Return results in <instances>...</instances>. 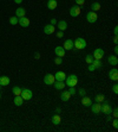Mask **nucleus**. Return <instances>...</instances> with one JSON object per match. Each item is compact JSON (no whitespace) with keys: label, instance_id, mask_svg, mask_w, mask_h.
I'll list each match as a JSON object with an SVG mask.
<instances>
[{"label":"nucleus","instance_id":"obj_14","mask_svg":"<svg viewBox=\"0 0 118 132\" xmlns=\"http://www.w3.org/2000/svg\"><path fill=\"white\" fill-rule=\"evenodd\" d=\"M55 25H51V24H47L44 26V34L45 35H52L55 32Z\"/></svg>","mask_w":118,"mask_h":132},{"label":"nucleus","instance_id":"obj_15","mask_svg":"<svg viewBox=\"0 0 118 132\" xmlns=\"http://www.w3.org/2000/svg\"><path fill=\"white\" fill-rule=\"evenodd\" d=\"M65 50H73L74 49V45H73V40L72 39H66L64 42V46Z\"/></svg>","mask_w":118,"mask_h":132},{"label":"nucleus","instance_id":"obj_11","mask_svg":"<svg viewBox=\"0 0 118 132\" xmlns=\"http://www.w3.org/2000/svg\"><path fill=\"white\" fill-rule=\"evenodd\" d=\"M65 52H66V50L60 45H58L55 48V54L58 56V57H65Z\"/></svg>","mask_w":118,"mask_h":132},{"label":"nucleus","instance_id":"obj_36","mask_svg":"<svg viewBox=\"0 0 118 132\" xmlns=\"http://www.w3.org/2000/svg\"><path fill=\"white\" fill-rule=\"evenodd\" d=\"M112 126H113L115 129H118V120H117V118H115V120L112 121Z\"/></svg>","mask_w":118,"mask_h":132},{"label":"nucleus","instance_id":"obj_37","mask_svg":"<svg viewBox=\"0 0 118 132\" xmlns=\"http://www.w3.org/2000/svg\"><path fill=\"white\" fill-rule=\"evenodd\" d=\"M88 70L89 71H94V70H96V68L93 67V64H92V63H90V64H89V67H88Z\"/></svg>","mask_w":118,"mask_h":132},{"label":"nucleus","instance_id":"obj_33","mask_svg":"<svg viewBox=\"0 0 118 132\" xmlns=\"http://www.w3.org/2000/svg\"><path fill=\"white\" fill-rule=\"evenodd\" d=\"M112 116H113V117L115 118H118V110H117V107H115L113 108V110H112Z\"/></svg>","mask_w":118,"mask_h":132},{"label":"nucleus","instance_id":"obj_29","mask_svg":"<svg viewBox=\"0 0 118 132\" xmlns=\"http://www.w3.org/2000/svg\"><path fill=\"white\" fill-rule=\"evenodd\" d=\"M12 93L14 94V95H20L21 94V88L19 86H14L12 88Z\"/></svg>","mask_w":118,"mask_h":132},{"label":"nucleus","instance_id":"obj_18","mask_svg":"<svg viewBox=\"0 0 118 132\" xmlns=\"http://www.w3.org/2000/svg\"><path fill=\"white\" fill-rule=\"evenodd\" d=\"M26 14V10L24 7H19V9L15 10V17L17 18H21V17H24Z\"/></svg>","mask_w":118,"mask_h":132},{"label":"nucleus","instance_id":"obj_21","mask_svg":"<svg viewBox=\"0 0 118 132\" xmlns=\"http://www.w3.org/2000/svg\"><path fill=\"white\" fill-rule=\"evenodd\" d=\"M58 6L57 0H47V9L49 10H56Z\"/></svg>","mask_w":118,"mask_h":132},{"label":"nucleus","instance_id":"obj_17","mask_svg":"<svg viewBox=\"0 0 118 132\" xmlns=\"http://www.w3.org/2000/svg\"><path fill=\"white\" fill-rule=\"evenodd\" d=\"M82 105L85 106V107H90L91 105H92V100H91L89 96H83L82 98Z\"/></svg>","mask_w":118,"mask_h":132},{"label":"nucleus","instance_id":"obj_30","mask_svg":"<svg viewBox=\"0 0 118 132\" xmlns=\"http://www.w3.org/2000/svg\"><path fill=\"white\" fill-rule=\"evenodd\" d=\"M9 24L11 25H17L18 24V18H17V17H11V18H9Z\"/></svg>","mask_w":118,"mask_h":132},{"label":"nucleus","instance_id":"obj_43","mask_svg":"<svg viewBox=\"0 0 118 132\" xmlns=\"http://www.w3.org/2000/svg\"><path fill=\"white\" fill-rule=\"evenodd\" d=\"M113 34H115V36L118 35V26H115V29H113Z\"/></svg>","mask_w":118,"mask_h":132},{"label":"nucleus","instance_id":"obj_39","mask_svg":"<svg viewBox=\"0 0 118 132\" xmlns=\"http://www.w3.org/2000/svg\"><path fill=\"white\" fill-rule=\"evenodd\" d=\"M76 4L78 5V6H82V5L85 4V0H76Z\"/></svg>","mask_w":118,"mask_h":132},{"label":"nucleus","instance_id":"obj_1","mask_svg":"<svg viewBox=\"0 0 118 132\" xmlns=\"http://www.w3.org/2000/svg\"><path fill=\"white\" fill-rule=\"evenodd\" d=\"M64 82H65V85H66L67 87H74V86H77V83H78V76L74 75V74H71V75L66 76V79H65Z\"/></svg>","mask_w":118,"mask_h":132},{"label":"nucleus","instance_id":"obj_26","mask_svg":"<svg viewBox=\"0 0 118 132\" xmlns=\"http://www.w3.org/2000/svg\"><path fill=\"white\" fill-rule=\"evenodd\" d=\"M100 9H102V6H100V4L97 3V1H94V3L91 4V10H92L93 12H98Z\"/></svg>","mask_w":118,"mask_h":132},{"label":"nucleus","instance_id":"obj_27","mask_svg":"<svg viewBox=\"0 0 118 132\" xmlns=\"http://www.w3.org/2000/svg\"><path fill=\"white\" fill-rule=\"evenodd\" d=\"M92 64H93V67L96 68V69H100V68L103 67V63H102V60H94L92 61Z\"/></svg>","mask_w":118,"mask_h":132},{"label":"nucleus","instance_id":"obj_38","mask_svg":"<svg viewBox=\"0 0 118 132\" xmlns=\"http://www.w3.org/2000/svg\"><path fill=\"white\" fill-rule=\"evenodd\" d=\"M112 90H113V93H115V94H118V85H117V83H116V85H113Z\"/></svg>","mask_w":118,"mask_h":132},{"label":"nucleus","instance_id":"obj_6","mask_svg":"<svg viewBox=\"0 0 118 132\" xmlns=\"http://www.w3.org/2000/svg\"><path fill=\"white\" fill-rule=\"evenodd\" d=\"M56 79H55V75L53 74H46L45 76H44V82H45V85H47V86H52L53 83H55Z\"/></svg>","mask_w":118,"mask_h":132},{"label":"nucleus","instance_id":"obj_40","mask_svg":"<svg viewBox=\"0 0 118 132\" xmlns=\"http://www.w3.org/2000/svg\"><path fill=\"white\" fill-rule=\"evenodd\" d=\"M57 37L63 38V37H64V31H58V32H57Z\"/></svg>","mask_w":118,"mask_h":132},{"label":"nucleus","instance_id":"obj_31","mask_svg":"<svg viewBox=\"0 0 118 132\" xmlns=\"http://www.w3.org/2000/svg\"><path fill=\"white\" fill-rule=\"evenodd\" d=\"M92 61H93L92 55H86V57H85V62H86L88 64H90V63H92Z\"/></svg>","mask_w":118,"mask_h":132},{"label":"nucleus","instance_id":"obj_24","mask_svg":"<svg viewBox=\"0 0 118 132\" xmlns=\"http://www.w3.org/2000/svg\"><path fill=\"white\" fill-rule=\"evenodd\" d=\"M52 124H55V125H59V124L61 123V118H60V116L59 114H57L56 113L53 117H52Z\"/></svg>","mask_w":118,"mask_h":132},{"label":"nucleus","instance_id":"obj_44","mask_svg":"<svg viewBox=\"0 0 118 132\" xmlns=\"http://www.w3.org/2000/svg\"><path fill=\"white\" fill-rule=\"evenodd\" d=\"M34 57H36V60H39V59H40L39 52H36V54H34Z\"/></svg>","mask_w":118,"mask_h":132},{"label":"nucleus","instance_id":"obj_7","mask_svg":"<svg viewBox=\"0 0 118 132\" xmlns=\"http://www.w3.org/2000/svg\"><path fill=\"white\" fill-rule=\"evenodd\" d=\"M18 24L20 25L21 28H28L30 26V24H31V22H30V19L27 18V17H21V18H18Z\"/></svg>","mask_w":118,"mask_h":132},{"label":"nucleus","instance_id":"obj_25","mask_svg":"<svg viewBox=\"0 0 118 132\" xmlns=\"http://www.w3.org/2000/svg\"><path fill=\"white\" fill-rule=\"evenodd\" d=\"M13 102H14L15 106H21V105H23V102H24V99L21 98L20 95H15Z\"/></svg>","mask_w":118,"mask_h":132},{"label":"nucleus","instance_id":"obj_35","mask_svg":"<svg viewBox=\"0 0 118 132\" xmlns=\"http://www.w3.org/2000/svg\"><path fill=\"white\" fill-rule=\"evenodd\" d=\"M69 93L71 94V95H74V94H76V89H74V87H70Z\"/></svg>","mask_w":118,"mask_h":132},{"label":"nucleus","instance_id":"obj_5","mask_svg":"<svg viewBox=\"0 0 118 132\" xmlns=\"http://www.w3.org/2000/svg\"><path fill=\"white\" fill-rule=\"evenodd\" d=\"M111 112H112L111 105L109 104V101H105V100H104V101L102 102V113H104V114H111Z\"/></svg>","mask_w":118,"mask_h":132},{"label":"nucleus","instance_id":"obj_45","mask_svg":"<svg viewBox=\"0 0 118 132\" xmlns=\"http://www.w3.org/2000/svg\"><path fill=\"white\" fill-rule=\"evenodd\" d=\"M60 112H61V110H60V108H59V107H57V108H56V113H57V114H60Z\"/></svg>","mask_w":118,"mask_h":132},{"label":"nucleus","instance_id":"obj_47","mask_svg":"<svg viewBox=\"0 0 118 132\" xmlns=\"http://www.w3.org/2000/svg\"><path fill=\"white\" fill-rule=\"evenodd\" d=\"M13 1H14L15 4H21L23 3V0H13Z\"/></svg>","mask_w":118,"mask_h":132},{"label":"nucleus","instance_id":"obj_19","mask_svg":"<svg viewBox=\"0 0 118 132\" xmlns=\"http://www.w3.org/2000/svg\"><path fill=\"white\" fill-rule=\"evenodd\" d=\"M71 96L72 95L69 93V90H64V92L60 94V100L61 101H69Z\"/></svg>","mask_w":118,"mask_h":132},{"label":"nucleus","instance_id":"obj_16","mask_svg":"<svg viewBox=\"0 0 118 132\" xmlns=\"http://www.w3.org/2000/svg\"><path fill=\"white\" fill-rule=\"evenodd\" d=\"M108 62H109V64L116 67V65L118 64V57L116 55H110L109 57H108Z\"/></svg>","mask_w":118,"mask_h":132},{"label":"nucleus","instance_id":"obj_48","mask_svg":"<svg viewBox=\"0 0 118 132\" xmlns=\"http://www.w3.org/2000/svg\"><path fill=\"white\" fill-rule=\"evenodd\" d=\"M1 87H3V86H1V85H0V89H1Z\"/></svg>","mask_w":118,"mask_h":132},{"label":"nucleus","instance_id":"obj_46","mask_svg":"<svg viewBox=\"0 0 118 132\" xmlns=\"http://www.w3.org/2000/svg\"><path fill=\"white\" fill-rule=\"evenodd\" d=\"M113 42H115V44H118V37L115 36V38H113Z\"/></svg>","mask_w":118,"mask_h":132},{"label":"nucleus","instance_id":"obj_41","mask_svg":"<svg viewBox=\"0 0 118 132\" xmlns=\"http://www.w3.org/2000/svg\"><path fill=\"white\" fill-rule=\"evenodd\" d=\"M57 23H58L57 19H56V18H52V19H51V23H50V24H51V25H56Z\"/></svg>","mask_w":118,"mask_h":132},{"label":"nucleus","instance_id":"obj_9","mask_svg":"<svg viewBox=\"0 0 118 132\" xmlns=\"http://www.w3.org/2000/svg\"><path fill=\"white\" fill-rule=\"evenodd\" d=\"M80 12H82V10H80V7L78 5H74V6H72L70 9V15L71 17H78L80 14Z\"/></svg>","mask_w":118,"mask_h":132},{"label":"nucleus","instance_id":"obj_2","mask_svg":"<svg viewBox=\"0 0 118 132\" xmlns=\"http://www.w3.org/2000/svg\"><path fill=\"white\" fill-rule=\"evenodd\" d=\"M86 40L82 37H78L76 39L73 40V45H74V49L76 50H82V49H85L86 48Z\"/></svg>","mask_w":118,"mask_h":132},{"label":"nucleus","instance_id":"obj_20","mask_svg":"<svg viewBox=\"0 0 118 132\" xmlns=\"http://www.w3.org/2000/svg\"><path fill=\"white\" fill-rule=\"evenodd\" d=\"M57 25H58V30L59 31H65L67 29V23L65 20H59L57 23Z\"/></svg>","mask_w":118,"mask_h":132},{"label":"nucleus","instance_id":"obj_13","mask_svg":"<svg viewBox=\"0 0 118 132\" xmlns=\"http://www.w3.org/2000/svg\"><path fill=\"white\" fill-rule=\"evenodd\" d=\"M55 79H56V81H65V79H66V74L64 73V71L59 70L55 74Z\"/></svg>","mask_w":118,"mask_h":132},{"label":"nucleus","instance_id":"obj_4","mask_svg":"<svg viewBox=\"0 0 118 132\" xmlns=\"http://www.w3.org/2000/svg\"><path fill=\"white\" fill-rule=\"evenodd\" d=\"M98 19V14L97 12H93V11H90V12H88V14H86V20H88L90 24H93V23L97 22Z\"/></svg>","mask_w":118,"mask_h":132},{"label":"nucleus","instance_id":"obj_22","mask_svg":"<svg viewBox=\"0 0 118 132\" xmlns=\"http://www.w3.org/2000/svg\"><path fill=\"white\" fill-rule=\"evenodd\" d=\"M53 85H55V88L58 89V90H61V89H64V87L66 86L64 81H55Z\"/></svg>","mask_w":118,"mask_h":132},{"label":"nucleus","instance_id":"obj_42","mask_svg":"<svg viewBox=\"0 0 118 132\" xmlns=\"http://www.w3.org/2000/svg\"><path fill=\"white\" fill-rule=\"evenodd\" d=\"M113 51H115V55L117 56V54H118V45H117V44H116V46L113 48Z\"/></svg>","mask_w":118,"mask_h":132},{"label":"nucleus","instance_id":"obj_34","mask_svg":"<svg viewBox=\"0 0 118 132\" xmlns=\"http://www.w3.org/2000/svg\"><path fill=\"white\" fill-rule=\"evenodd\" d=\"M78 93H79V95H82V96L86 95V90H85L84 88H80V89L78 90Z\"/></svg>","mask_w":118,"mask_h":132},{"label":"nucleus","instance_id":"obj_12","mask_svg":"<svg viewBox=\"0 0 118 132\" xmlns=\"http://www.w3.org/2000/svg\"><path fill=\"white\" fill-rule=\"evenodd\" d=\"M109 79L112 81H117L118 80V70L117 68H112L109 71Z\"/></svg>","mask_w":118,"mask_h":132},{"label":"nucleus","instance_id":"obj_8","mask_svg":"<svg viewBox=\"0 0 118 132\" xmlns=\"http://www.w3.org/2000/svg\"><path fill=\"white\" fill-rule=\"evenodd\" d=\"M91 110H92V113L93 114H100L102 113V104L100 102H94L90 106Z\"/></svg>","mask_w":118,"mask_h":132},{"label":"nucleus","instance_id":"obj_3","mask_svg":"<svg viewBox=\"0 0 118 132\" xmlns=\"http://www.w3.org/2000/svg\"><path fill=\"white\" fill-rule=\"evenodd\" d=\"M20 96L24 99V100H31L32 96H33V93H32V90L28 89V88H21Z\"/></svg>","mask_w":118,"mask_h":132},{"label":"nucleus","instance_id":"obj_10","mask_svg":"<svg viewBox=\"0 0 118 132\" xmlns=\"http://www.w3.org/2000/svg\"><path fill=\"white\" fill-rule=\"evenodd\" d=\"M104 56V50L102 48H97L93 51V59L94 60H102Z\"/></svg>","mask_w":118,"mask_h":132},{"label":"nucleus","instance_id":"obj_23","mask_svg":"<svg viewBox=\"0 0 118 132\" xmlns=\"http://www.w3.org/2000/svg\"><path fill=\"white\" fill-rule=\"evenodd\" d=\"M9 82H11V80L8 76H0V85L1 86H7V85H9Z\"/></svg>","mask_w":118,"mask_h":132},{"label":"nucleus","instance_id":"obj_28","mask_svg":"<svg viewBox=\"0 0 118 132\" xmlns=\"http://www.w3.org/2000/svg\"><path fill=\"white\" fill-rule=\"evenodd\" d=\"M104 100H105L104 94H97V95H96V98H94V101H96V102H100V104H102Z\"/></svg>","mask_w":118,"mask_h":132},{"label":"nucleus","instance_id":"obj_32","mask_svg":"<svg viewBox=\"0 0 118 132\" xmlns=\"http://www.w3.org/2000/svg\"><path fill=\"white\" fill-rule=\"evenodd\" d=\"M55 63L56 64H61V63H63V57H56L55 59Z\"/></svg>","mask_w":118,"mask_h":132}]
</instances>
